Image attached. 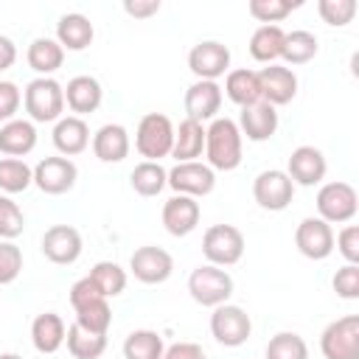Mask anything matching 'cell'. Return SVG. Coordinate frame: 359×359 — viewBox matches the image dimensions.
<instances>
[{
	"label": "cell",
	"instance_id": "6da1fadb",
	"mask_svg": "<svg viewBox=\"0 0 359 359\" xmlns=\"http://www.w3.org/2000/svg\"><path fill=\"white\" fill-rule=\"evenodd\" d=\"M205 157L213 171H233L241 165V132L233 118H213L205 129Z\"/></svg>",
	"mask_w": 359,
	"mask_h": 359
},
{
	"label": "cell",
	"instance_id": "7a4b0ae2",
	"mask_svg": "<svg viewBox=\"0 0 359 359\" xmlns=\"http://www.w3.org/2000/svg\"><path fill=\"white\" fill-rule=\"evenodd\" d=\"M25 112L31 123H50L62 118L65 109V87L53 76H36L25 87Z\"/></svg>",
	"mask_w": 359,
	"mask_h": 359
},
{
	"label": "cell",
	"instance_id": "3957f363",
	"mask_svg": "<svg viewBox=\"0 0 359 359\" xmlns=\"http://www.w3.org/2000/svg\"><path fill=\"white\" fill-rule=\"evenodd\" d=\"M174 146V123L163 112H149L140 118L135 129V149L149 163H160V157H168Z\"/></svg>",
	"mask_w": 359,
	"mask_h": 359
},
{
	"label": "cell",
	"instance_id": "277c9868",
	"mask_svg": "<svg viewBox=\"0 0 359 359\" xmlns=\"http://www.w3.org/2000/svg\"><path fill=\"white\" fill-rule=\"evenodd\" d=\"M188 292L199 306L216 309L222 303L230 300L233 294V278L227 269L213 266V264H202L188 275Z\"/></svg>",
	"mask_w": 359,
	"mask_h": 359
},
{
	"label": "cell",
	"instance_id": "5b68a950",
	"mask_svg": "<svg viewBox=\"0 0 359 359\" xmlns=\"http://www.w3.org/2000/svg\"><path fill=\"white\" fill-rule=\"evenodd\" d=\"M202 255L213 266H233L244 255V233L236 224H210L202 236Z\"/></svg>",
	"mask_w": 359,
	"mask_h": 359
},
{
	"label": "cell",
	"instance_id": "8992f818",
	"mask_svg": "<svg viewBox=\"0 0 359 359\" xmlns=\"http://www.w3.org/2000/svg\"><path fill=\"white\" fill-rule=\"evenodd\" d=\"M359 210V196L351 182H325L317 191V213L328 224H348Z\"/></svg>",
	"mask_w": 359,
	"mask_h": 359
},
{
	"label": "cell",
	"instance_id": "52a82bcc",
	"mask_svg": "<svg viewBox=\"0 0 359 359\" xmlns=\"http://www.w3.org/2000/svg\"><path fill=\"white\" fill-rule=\"evenodd\" d=\"M320 351L325 359H359V317L345 314L328 323L320 334Z\"/></svg>",
	"mask_w": 359,
	"mask_h": 359
},
{
	"label": "cell",
	"instance_id": "ba28073f",
	"mask_svg": "<svg viewBox=\"0 0 359 359\" xmlns=\"http://www.w3.org/2000/svg\"><path fill=\"white\" fill-rule=\"evenodd\" d=\"M210 334L219 345L224 348H238L250 339L252 334V320L250 314L241 309V306H233V303H222L213 309L210 314Z\"/></svg>",
	"mask_w": 359,
	"mask_h": 359
},
{
	"label": "cell",
	"instance_id": "9c48e42d",
	"mask_svg": "<svg viewBox=\"0 0 359 359\" xmlns=\"http://www.w3.org/2000/svg\"><path fill=\"white\" fill-rule=\"evenodd\" d=\"M252 196H255L258 208H264L269 213H278V210H286L289 208V202L294 196V182L289 180L286 171L266 168V171H261L252 180Z\"/></svg>",
	"mask_w": 359,
	"mask_h": 359
},
{
	"label": "cell",
	"instance_id": "30bf717a",
	"mask_svg": "<svg viewBox=\"0 0 359 359\" xmlns=\"http://www.w3.org/2000/svg\"><path fill=\"white\" fill-rule=\"evenodd\" d=\"M79 180V168L70 157H42L34 165V185L48 194V196H59L67 194Z\"/></svg>",
	"mask_w": 359,
	"mask_h": 359
},
{
	"label": "cell",
	"instance_id": "8fae6325",
	"mask_svg": "<svg viewBox=\"0 0 359 359\" xmlns=\"http://www.w3.org/2000/svg\"><path fill=\"white\" fill-rule=\"evenodd\" d=\"M188 67L199 81H216L219 76L230 73V48L216 39L196 42L188 53Z\"/></svg>",
	"mask_w": 359,
	"mask_h": 359
},
{
	"label": "cell",
	"instance_id": "7c38bea8",
	"mask_svg": "<svg viewBox=\"0 0 359 359\" xmlns=\"http://www.w3.org/2000/svg\"><path fill=\"white\" fill-rule=\"evenodd\" d=\"M129 272L135 275V280L140 283H165L174 272V258L171 252H165L163 247H154V244H146V247H137L129 258Z\"/></svg>",
	"mask_w": 359,
	"mask_h": 359
},
{
	"label": "cell",
	"instance_id": "4fadbf2b",
	"mask_svg": "<svg viewBox=\"0 0 359 359\" xmlns=\"http://www.w3.org/2000/svg\"><path fill=\"white\" fill-rule=\"evenodd\" d=\"M168 185L182 194V196H208L216 188V171L208 163L199 160H188V163H177L168 171Z\"/></svg>",
	"mask_w": 359,
	"mask_h": 359
},
{
	"label": "cell",
	"instance_id": "5bb4252c",
	"mask_svg": "<svg viewBox=\"0 0 359 359\" xmlns=\"http://www.w3.org/2000/svg\"><path fill=\"white\" fill-rule=\"evenodd\" d=\"M294 247L311 261H325L334 252V230L320 216H306L294 230Z\"/></svg>",
	"mask_w": 359,
	"mask_h": 359
},
{
	"label": "cell",
	"instance_id": "9a60e30c",
	"mask_svg": "<svg viewBox=\"0 0 359 359\" xmlns=\"http://www.w3.org/2000/svg\"><path fill=\"white\" fill-rule=\"evenodd\" d=\"M81 250H84L81 233L76 227H70V224H53L42 236V255L50 264L70 266V264H76L81 258Z\"/></svg>",
	"mask_w": 359,
	"mask_h": 359
},
{
	"label": "cell",
	"instance_id": "2e32d148",
	"mask_svg": "<svg viewBox=\"0 0 359 359\" xmlns=\"http://www.w3.org/2000/svg\"><path fill=\"white\" fill-rule=\"evenodd\" d=\"M325 171H328V163H325V154L317 146H297L289 154L286 174L294 185H303V188L320 185L325 180Z\"/></svg>",
	"mask_w": 359,
	"mask_h": 359
},
{
	"label": "cell",
	"instance_id": "e0dca14e",
	"mask_svg": "<svg viewBox=\"0 0 359 359\" xmlns=\"http://www.w3.org/2000/svg\"><path fill=\"white\" fill-rule=\"evenodd\" d=\"M258 87H261V101L272 107H283L297 95V76L292 67L266 65L258 70Z\"/></svg>",
	"mask_w": 359,
	"mask_h": 359
},
{
	"label": "cell",
	"instance_id": "ac0fdd59",
	"mask_svg": "<svg viewBox=\"0 0 359 359\" xmlns=\"http://www.w3.org/2000/svg\"><path fill=\"white\" fill-rule=\"evenodd\" d=\"M163 227L182 238V236H191L199 224V202L194 196H182V194H174L171 199H165L163 205Z\"/></svg>",
	"mask_w": 359,
	"mask_h": 359
},
{
	"label": "cell",
	"instance_id": "d6986e66",
	"mask_svg": "<svg viewBox=\"0 0 359 359\" xmlns=\"http://www.w3.org/2000/svg\"><path fill=\"white\" fill-rule=\"evenodd\" d=\"M238 132H241V137L247 135V140H252V143L269 140L278 132V109L266 101L244 107L238 115Z\"/></svg>",
	"mask_w": 359,
	"mask_h": 359
},
{
	"label": "cell",
	"instance_id": "ffe728a7",
	"mask_svg": "<svg viewBox=\"0 0 359 359\" xmlns=\"http://www.w3.org/2000/svg\"><path fill=\"white\" fill-rule=\"evenodd\" d=\"M222 109V87L216 81H194L185 90V118L191 121H213Z\"/></svg>",
	"mask_w": 359,
	"mask_h": 359
},
{
	"label": "cell",
	"instance_id": "44dd1931",
	"mask_svg": "<svg viewBox=\"0 0 359 359\" xmlns=\"http://www.w3.org/2000/svg\"><path fill=\"white\" fill-rule=\"evenodd\" d=\"M104 101V90L98 84V79L93 76H73L65 87V104L76 112V118L87 115V112H95Z\"/></svg>",
	"mask_w": 359,
	"mask_h": 359
},
{
	"label": "cell",
	"instance_id": "7402d4cb",
	"mask_svg": "<svg viewBox=\"0 0 359 359\" xmlns=\"http://www.w3.org/2000/svg\"><path fill=\"white\" fill-rule=\"evenodd\" d=\"M53 146L62 157H76L90 146V126L84 123V118L67 115L59 118L53 126Z\"/></svg>",
	"mask_w": 359,
	"mask_h": 359
},
{
	"label": "cell",
	"instance_id": "603a6c76",
	"mask_svg": "<svg viewBox=\"0 0 359 359\" xmlns=\"http://www.w3.org/2000/svg\"><path fill=\"white\" fill-rule=\"evenodd\" d=\"M36 146V126L25 118H14L0 126V154L22 160Z\"/></svg>",
	"mask_w": 359,
	"mask_h": 359
},
{
	"label": "cell",
	"instance_id": "cb8c5ba5",
	"mask_svg": "<svg viewBox=\"0 0 359 359\" xmlns=\"http://www.w3.org/2000/svg\"><path fill=\"white\" fill-rule=\"evenodd\" d=\"M129 132L121 123H104L93 135V154L101 163H121L129 154Z\"/></svg>",
	"mask_w": 359,
	"mask_h": 359
},
{
	"label": "cell",
	"instance_id": "d4e9b609",
	"mask_svg": "<svg viewBox=\"0 0 359 359\" xmlns=\"http://www.w3.org/2000/svg\"><path fill=\"white\" fill-rule=\"evenodd\" d=\"M65 334H67L65 320L53 311H45L31 323V342L39 353H56L65 345Z\"/></svg>",
	"mask_w": 359,
	"mask_h": 359
},
{
	"label": "cell",
	"instance_id": "484cf974",
	"mask_svg": "<svg viewBox=\"0 0 359 359\" xmlns=\"http://www.w3.org/2000/svg\"><path fill=\"white\" fill-rule=\"evenodd\" d=\"M93 36H95V31H93L90 17H84L79 11L62 14L56 22V42L67 50H84L93 42Z\"/></svg>",
	"mask_w": 359,
	"mask_h": 359
},
{
	"label": "cell",
	"instance_id": "4316f807",
	"mask_svg": "<svg viewBox=\"0 0 359 359\" xmlns=\"http://www.w3.org/2000/svg\"><path fill=\"white\" fill-rule=\"evenodd\" d=\"M205 151V126L199 121H180V126L174 129V146H171V157H177V163H188L202 157Z\"/></svg>",
	"mask_w": 359,
	"mask_h": 359
},
{
	"label": "cell",
	"instance_id": "83f0119b",
	"mask_svg": "<svg viewBox=\"0 0 359 359\" xmlns=\"http://www.w3.org/2000/svg\"><path fill=\"white\" fill-rule=\"evenodd\" d=\"M25 59H28V67H31V70H36L39 76H50V73H56V70L62 67V62H65V48H62L56 39H50V36H36V39L28 45Z\"/></svg>",
	"mask_w": 359,
	"mask_h": 359
},
{
	"label": "cell",
	"instance_id": "f1b7e54d",
	"mask_svg": "<svg viewBox=\"0 0 359 359\" xmlns=\"http://www.w3.org/2000/svg\"><path fill=\"white\" fill-rule=\"evenodd\" d=\"M224 93L233 104H238L241 109L250 107V104H258L261 101V87H258V70H250V67H236L227 73L224 79Z\"/></svg>",
	"mask_w": 359,
	"mask_h": 359
},
{
	"label": "cell",
	"instance_id": "f546056e",
	"mask_svg": "<svg viewBox=\"0 0 359 359\" xmlns=\"http://www.w3.org/2000/svg\"><path fill=\"white\" fill-rule=\"evenodd\" d=\"M283 39H286V31L280 25H258L250 36V56L255 62L275 65V59H280L283 53Z\"/></svg>",
	"mask_w": 359,
	"mask_h": 359
},
{
	"label": "cell",
	"instance_id": "4dcf8cb0",
	"mask_svg": "<svg viewBox=\"0 0 359 359\" xmlns=\"http://www.w3.org/2000/svg\"><path fill=\"white\" fill-rule=\"evenodd\" d=\"M129 182H132V191L140 194V196H157L165 185H168V171L160 165V163H137L129 174Z\"/></svg>",
	"mask_w": 359,
	"mask_h": 359
},
{
	"label": "cell",
	"instance_id": "1f68e13d",
	"mask_svg": "<svg viewBox=\"0 0 359 359\" xmlns=\"http://www.w3.org/2000/svg\"><path fill=\"white\" fill-rule=\"evenodd\" d=\"M163 337L151 328H137L123 339V359H163Z\"/></svg>",
	"mask_w": 359,
	"mask_h": 359
},
{
	"label": "cell",
	"instance_id": "d6a6232c",
	"mask_svg": "<svg viewBox=\"0 0 359 359\" xmlns=\"http://www.w3.org/2000/svg\"><path fill=\"white\" fill-rule=\"evenodd\" d=\"M317 50H320L317 36H314L311 31H303V28H300V31H289V34H286L280 59H283L286 65H306V62H311V59L317 56Z\"/></svg>",
	"mask_w": 359,
	"mask_h": 359
},
{
	"label": "cell",
	"instance_id": "836d02e7",
	"mask_svg": "<svg viewBox=\"0 0 359 359\" xmlns=\"http://www.w3.org/2000/svg\"><path fill=\"white\" fill-rule=\"evenodd\" d=\"M90 280L98 286V292L109 300V297H118L123 289H126V269L115 261H98L93 269H90Z\"/></svg>",
	"mask_w": 359,
	"mask_h": 359
},
{
	"label": "cell",
	"instance_id": "e575fe53",
	"mask_svg": "<svg viewBox=\"0 0 359 359\" xmlns=\"http://www.w3.org/2000/svg\"><path fill=\"white\" fill-rule=\"evenodd\" d=\"M109 323H112V309L107 303V297H98L81 309H76V325L87 334H101L107 337L109 331Z\"/></svg>",
	"mask_w": 359,
	"mask_h": 359
},
{
	"label": "cell",
	"instance_id": "d590c367",
	"mask_svg": "<svg viewBox=\"0 0 359 359\" xmlns=\"http://www.w3.org/2000/svg\"><path fill=\"white\" fill-rule=\"evenodd\" d=\"M65 342H67V351H70L73 359H98V356L107 351V337H101V334H87V331H81L76 323L67 328Z\"/></svg>",
	"mask_w": 359,
	"mask_h": 359
},
{
	"label": "cell",
	"instance_id": "8d00e7d4",
	"mask_svg": "<svg viewBox=\"0 0 359 359\" xmlns=\"http://www.w3.org/2000/svg\"><path fill=\"white\" fill-rule=\"evenodd\" d=\"M34 182V168L25 160L17 157H3L0 160V191L8 194H20Z\"/></svg>",
	"mask_w": 359,
	"mask_h": 359
},
{
	"label": "cell",
	"instance_id": "74e56055",
	"mask_svg": "<svg viewBox=\"0 0 359 359\" xmlns=\"http://www.w3.org/2000/svg\"><path fill=\"white\" fill-rule=\"evenodd\" d=\"M266 359H309V345L294 331H280L266 342Z\"/></svg>",
	"mask_w": 359,
	"mask_h": 359
},
{
	"label": "cell",
	"instance_id": "f35d334b",
	"mask_svg": "<svg viewBox=\"0 0 359 359\" xmlns=\"http://www.w3.org/2000/svg\"><path fill=\"white\" fill-rule=\"evenodd\" d=\"M300 6V0H250V6H247V11L258 20V22H264V25H278L280 20H286L294 8Z\"/></svg>",
	"mask_w": 359,
	"mask_h": 359
},
{
	"label": "cell",
	"instance_id": "ab89813d",
	"mask_svg": "<svg viewBox=\"0 0 359 359\" xmlns=\"http://www.w3.org/2000/svg\"><path fill=\"white\" fill-rule=\"evenodd\" d=\"M22 230H25V213L11 196L0 194V241H11Z\"/></svg>",
	"mask_w": 359,
	"mask_h": 359
},
{
	"label": "cell",
	"instance_id": "60d3db41",
	"mask_svg": "<svg viewBox=\"0 0 359 359\" xmlns=\"http://www.w3.org/2000/svg\"><path fill=\"white\" fill-rule=\"evenodd\" d=\"M356 0H320L317 3V11L323 17L325 25H334V28H342L348 25L353 17H356Z\"/></svg>",
	"mask_w": 359,
	"mask_h": 359
},
{
	"label": "cell",
	"instance_id": "b9f144b4",
	"mask_svg": "<svg viewBox=\"0 0 359 359\" xmlns=\"http://www.w3.org/2000/svg\"><path fill=\"white\" fill-rule=\"evenodd\" d=\"M22 272V250L14 241H0V286L14 283Z\"/></svg>",
	"mask_w": 359,
	"mask_h": 359
},
{
	"label": "cell",
	"instance_id": "7bdbcfd3",
	"mask_svg": "<svg viewBox=\"0 0 359 359\" xmlns=\"http://www.w3.org/2000/svg\"><path fill=\"white\" fill-rule=\"evenodd\" d=\"M331 286L342 300H356L359 297V264H345L342 269H337Z\"/></svg>",
	"mask_w": 359,
	"mask_h": 359
},
{
	"label": "cell",
	"instance_id": "ee69618b",
	"mask_svg": "<svg viewBox=\"0 0 359 359\" xmlns=\"http://www.w3.org/2000/svg\"><path fill=\"white\" fill-rule=\"evenodd\" d=\"M22 104V93L14 81H0V123L14 121L17 109Z\"/></svg>",
	"mask_w": 359,
	"mask_h": 359
},
{
	"label": "cell",
	"instance_id": "f6af8a7d",
	"mask_svg": "<svg viewBox=\"0 0 359 359\" xmlns=\"http://www.w3.org/2000/svg\"><path fill=\"white\" fill-rule=\"evenodd\" d=\"M337 250L348 264H359V227L356 224H345L337 236Z\"/></svg>",
	"mask_w": 359,
	"mask_h": 359
},
{
	"label": "cell",
	"instance_id": "bcb514c9",
	"mask_svg": "<svg viewBox=\"0 0 359 359\" xmlns=\"http://www.w3.org/2000/svg\"><path fill=\"white\" fill-rule=\"evenodd\" d=\"M98 297H104V294H101L98 286L90 280V275H87V278H79V280L70 286V306H73V311L81 309V306H87V303H93V300H98Z\"/></svg>",
	"mask_w": 359,
	"mask_h": 359
},
{
	"label": "cell",
	"instance_id": "7dc6e473",
	"mask_svg": "<svg viewBox=\"0 0 359 359\" xmlns=\"http://www.w3.org/2000/svg\"><path fill=\"white\" fill-rule=\"evenodd\" d=\"M163 359H208V356L196 342H174L163 351Z\"/></svg>",
	"mask_w": 359,
	"mask_h": 359
},
{
	"label": "cell",
	"instance_id": "c3c4849f",
	"mask_svg": "<svg viewBox=\"0 0 359 359\" xmlns=\"http://www.w3.org/2000/svg\"><path fill=\"white\" fill-rule=\"evenodd\" d=\"M123 11L129 17H135V20H146V17H151V14L160 11V0H126L123 3Z\"/></svg>",
	"mask_w": 359,
	"mask_h": 359
},
{
	"label": "cell",
	"instance_id": "681fc988",
	"mask_svg": "<svg viewBox=\"0 0 359 359\" xmlns=\"http://www.w3.org/2000/svg\"><path fill=\"white\" fill-rule=\"evenodd\" d=\"M17 62V45L8 36H0V73Z\"/></svg>",
	"mask_w": 359,
	"mask_h": 359
},
{
	"label": "cell",
	"instance_id": "f907efd6",
	"mask_svg": "<svg viewBox=\"0 0 359 359\" xmlns=\"http://www.w3.org/2000/svg\"><path fill=\"white\" fill-rule=\"evenodd\" d=\"M0 359H22L20 353H0Z\"/></svg>",
	"mask_w": 359,
	"mask_h": 359
}]
</instances>
